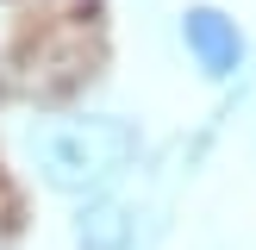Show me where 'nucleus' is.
Here are the masks:
<instances>
[{
	"label": "nucleus",
	"instance_id": "1",
	"mask_svg": "<svg viewBox=\"0 0 256 250\" xmlns=\"http://www.w3.org/2000/svg\"><path fill=\"white\" fill-rule=\"evenodd\" d=\"M138 125L119 112H82V119H56L32 138V169L56 194H106L125 169L138 162Z\"/></svg>",
	"mask_w": 256,
	"mask_h": 250
},
{
	"label": "nucleus",
	"instance_id": "2",
	"mask_svg": "<svg viewBox=\"0 0 256 250\" xmlns=\"http://www.w3.org/2000/svg\"><path fill=\"white\" fill-rule=\"evenodd\" d=\"M182 38H188L194 62L212 82H232V75L244 69V32H238V19H225L219 6H188L182 12Z\"/></svg>",
	"mask_w": 256,
	"mask_h": 250
},
{
	"label": "nucleus",
	"instance_id": "3",
	"mask_svg": "<svg viewBox=\"0 0 256 250\" xmlns=\"http://www.w3.org/2000/svg\"><path fill=\"white\" fill-rule=\"evenodd\" d=\"M138 244V206L119 194H94L75 212V250H132Z\"/></svg>",
	"mask_w": 256,
	"mask_h": 250
}]
</instances>
